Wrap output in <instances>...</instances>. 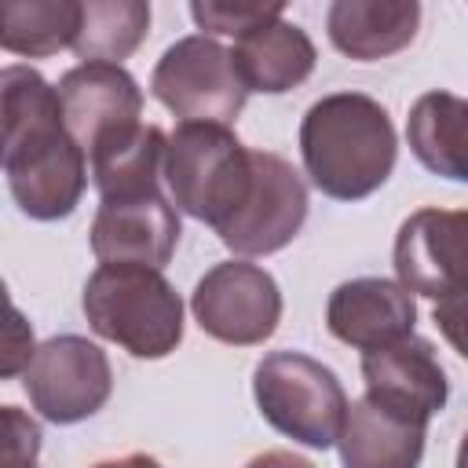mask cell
<instances>
[{
	"label": "cell",
	"instance_id": "obj_1",
	"mask_svg": "<svg viewBox=\"0 0 468 468\" xmlns=\"http://www.w3.org/2000/svg\"><path fill=\"white\" fill-rule=\"evenodd\" d=\"M4 99V176L22 216L55 223L73 216L88 186V154L69 135L58 88L33 66L11 62L0 73Z\"/></svg>",
	"mask_w": 468,
	"mask_h": 468
},
{
	"label": "cell",
	"instance_id": "obj_2",
	"mask_svg": "<svg viewBox=\"0 0 468 468\" xmlns=\"http://www.w3.org/2000/svg\"><path fill=\"white\" fill-rule=\"evenodd\" d=\"M300 157L325 197L362 201L395 172L399 135L391 113L362 91L322 95L300 121Z\"/></svg>",
	"mask_w": 468,
	"mask_h": 468
},
{
	"label": "cell",
	"instance_id": "obj_3",
	"mask_svg": "<svg viewBox=\"0 0 468 468\" xmlns=\"http://www.w3.org/2000/svg\"><path fill=\"white\" fill-rule=\"evenodd\" d=\"M88 325L132 358H165L183 344V300L176 285L143 263H99L80 296Z\"/></svg>",
	"mask_w": 468,
	"mask_h": 468
},
{
	"label": "cell",
	"instance_id": "obj_4",
	"mask_svg": "<svg viewBox=\"0 0 468 468\" xmlns=\"http://www.w3.org/2000/svg\"><path fill=\"white\" fill-rule=\"evenodd\" d=\"M256 176V150H249L227 124L183 121L168 135L165 183L179 212L212 230H223L245 205Z\"/></svg>",
	"mask_w": 468,
	"mask_h": 468
},
{
	"label": "cell",
	"instance_id": "obj_5",
	"mask_svg": "<svg viewBox=\"0 0 468 468\" xmlns=\"http://www.w3.org/2000/svg\"><path fill=\"white\" fill-rule=\"evenodd\" d=\"M252 399L274 431L311 450L336 446L351 410L336 373L303 351L263 355L252 369Z\"/></svg>",
	"mask_w": 468,
	"mask_h": 468
},
{
	"label": "cell",
	"instance_id": "obj_6",
	"mask_svg": "<svg viewBox=\"0 0 468 468\" xmlns=\"http://www.w3.org/2000/svg\"><path fill=\"white\" fill-rule=\"evenodd\" d=\"M150 91L168 113L183 121L227 128L238 121L249 99V88L238 77L230 51L205 33L179 37L176 44L165 48L150 73Z\"/></svg>",
	"mask_w": 468,
	"mask_h": 468
},
{
	"label": "cell",
	"instance_id": "obj_7",
	"mask_svg": "<svg viewBox=\"0 0 468 468\" xmlns=\"http://www.w3.org/2000/svg\"><path fill=\"white\" fill-rule=\"evenodd\" d=\"M190 311L201 333L212 340L230 347H256L271 340L282 322V289L267 267L227 260L197 278Z\"/></svg>",
	"mask_w": 468,
	"mask_h": 468
},
{
	"label": "cell",
	"instance_id": "obj_8",
	"mask_svg": "<svg viewBox=\"0 0 468 468\" xmlns=\"http://www.w3.org/2000/svg\"><path fill=\"white\" fill-rule=\"evenodd\" d=\"M29 406L51 424H80L95 417L113 391V369L99 344L77 333L51 336L37 347L22 373Z\"/></svg>",
	"mask_w": 468,
	"mask_h": 468
},
{
	"label": "cell",
	"instance_id": "obj_9",
	"mask_svg": "<svg viewBox=\"0 0 468 468\" xmlns=\"http://www.w3.org/2000/svg\"><path fill=\"white\" fill-rule=\"evenodd\" d=\"M399 282L431 303L468 292V208H417L391 249Z\"/></svg>",
	"mask_w": 468,
	"mask_h": 468
},
{
	"label": "cell",
	"instance_id": "obj_10",
	"mask_svg": "<svg viewBox=\"0 0 468 468\" xmlns=\"http://www.w3.org/2000/svg\"><path fill=\"white\" fill-rule=\"evenodd\" d=\"M303 219H307L303 176L282 154L256 150L252 190L238 208V216L216 234L238 260H252V256H271L285 249L300 234Z\"/></svg>",
	"mask_w": 468,
	"mask_h": 468
},
{
	"label": "cell",
	"instance_id": "obj_11",
	"mask_svg": "<svg viewBox=\"0 0 468 468\" xmlns=\"http://www.w3.org/2000/svg\"><path fill=\"white\" fill-rule=\"evenodd\" d=\"M179 234V208L157 186L128 197H99L88 241L99 263H143L161 271L172 260Z\"/></svg>",
	"mask_w": 468,
	"mask_h": 468
},
{
	"label": "cell",
	"instance_id": "obj_12",
	"mask_svg": "<svg viewBox=\"0 0 468 468\" xmlns=\"http://www.w3.org/2000/svg\"><path fill=\"white\" fill-rule=\"evenodd\" d=\"M362 380L366 395L380 406L406 413L420 424H428L435 413L446 410L450 380L435 355V344L410 333L388 347L362 355Z\"/></svg>",
	"mask_w": 468,
	"mask_h": 468
},
{
	"label": "cell",
	"instance_id": "obj_13",
	"mask_svg": "<svg viewBox=\"0 0 468 468\" xmlns=\"http://www.w3.org/2000/svg\"><path fill=\"white\" fill-rule=\"evenodd\" d=\"M325 325L340 344L358 347L366 355L413 333L417 300L402 282L373 278V274L351 278L329 292Z\"/></svg>",
	"mask_w": 468,
	"mask_h": 468
},
{
	"label": "cell",
	"instance_id": "obj_14",
	"mask_svg": "<svg viewBox=\"0 0 468 468\" xmlns=\"http://www.w3.org/2000/svg\"><path fill=\"white\" fill-rule=\"evenodd\" d=\"M58 99L66 113L69 135L84 146V154L110 132L139 124L143 91L135 77L117 62H80L62 73Z\"/></svg>",
	"mask_w": 468,
	"mask_h": 468
},
{
	"label": "cell",
	"instance_id": "obj_15",
	"mask_svg": "<svg viewBox=\"0 0 468 468\" xmlns=\"http://www.w3.org/2000/svg\"><path fill=\"white\" fill-rule=\"evenodd\" d=\"M428 424L362 395L351 402L336 439L344 468H420Z\"/></svg>",
	"mask_w": 468,
	"mask_h": 468
},
{
	"label": "cell",
	"instance_id": "obj_16",
	"mask_svg": "<svg viewBox=\"0 0 468 468\" xmlns=\"http://www.w3.org/2000/svg\"><path fill=\"white\" fill-rule=\"evenodd\" d=\"M417 29V0H333L325 11V33L333 48L355 62H377L410 48Z\"/></svg>",
	"mask_w": 468,
	"mask_h": 468
},
{
	"label": "cell",
	"instance_id": "obj_17",
	"mask_svg": "<svg viewBox=\"0 0 468 468\" xmlns=\"http://www.w3.org/2000/svg\"><path fill=\"white\" fill-rule=\"evenodd\" d=\"M230 58L249 91L282 95L300 88L314 73L318 51H314V40L296 22L271 18L249 29L245 37H238L230 48Z\"/></svg>",
	"mask_w": 468,
	"mask_h": 468
},
{
	"label": "cell",
	"instance_id": "obj_18",
	"mask_svg": "<svg viewBox=\"0 0 468 468\" xmlns=\"http://www.w3.org/2000/svg\"><path fill=\"white\" fill-rule=\"evenodd\" d=\"M168 135L157 124H128L102 135L91 150V183L99 197H128L161 186Z\"/></svg>",
	"mask_w": 468,
	"mask_h": 468
},
{
	"label": "cell",
	"instance_id": "obj_19",
	"mask_svg": "<svg viewBox=\"0 0 468 468\" xmlns=\"http://www.w3.org/2000/svg\"><path fill=\"white\" fill-rule=\"evenodd\" d=\"M406 143L431 176L468 183V99L453 91L420 95L406 117Z\"/></svg>",
	"mask_w": 468,
	"mask_h": 468
},
{
	"label": "cell",
	"instance_id": "obj_20",
	"mask_svg": "<svg viewBox=\"0 0 468 468\" xmlns=\"http://www.w3.org/2000/svg\"><path fill=\"white\" fill-rule=\"evenodd\" d=\"M84 0H4L0 4V48L7 55L44 58L73 48Z\"/></svg>",
	"mask_w": 468,
	"mask_h": 468
},
{
	"label": "cell",
	"instance_id": "obj_21",
	"mask_svg": "<svg viewBox=\"0 0 468 468\" xmlns=\"http://www.w3.org/2000/svg\"><path fill=\"white\" fill-rule=\"evenodd\" d=\"M146 29H150V4L143 0H84L73 51L84 62L121 66V58H128L146 40Z\"/></svg>",
	"mask_w": 468,
	"mask_h": 468
},
{
	"label": "cell",
	"instance_id": "obj_22",
	"mask_svg": "<svg viewBox=\"0 0 468 468\" xmlns=\"http://www.w3.org/2000/svg\"><path fill=\"white\" fill-rule=\"evenodd\" d=\"M285 4H245V0H194L190 4V18L197 22V29L205 37H245L249 29L282 18Z\"/></svg>",
	"mask_w": 468,
	"mask_h": 468
},
{
	"label": "cell",
	"instance_id": "obj_23",
	"mask_svg": "<svg viewBox=\"0 0 468 468\" xmlns=\"http://www.w3.org/2000/svg\"><path fill=\"white\" fill-rule=\"evenodd\" d=\"M4 468H37L40 453V428L18 406H4Z\"/></svg>",
	"mask_w": 468,
	"mask_h": 468
},
{
	"label": "cell",
	"instance_id": "obj_24",
	"mask_svg": "<svg viewBox=\"0 0 468 468\" xmlns=\"http://www.w3.org/2000/svg\"><path fill=\"white\" fill-rule=\"evenodd\" d=\"M431 322L446 336V344L468 362V292L464 296H442L431 307Z\"/></svg>",
	"mask_w": 468,
	"mask_h": 468
},
{
	"label": "cell",
	"instance_id": "obj_25",
	"mask_svg": "<svg viewBox=\"0 0 468 468\" xmlns=\"http://www.w3.org/2000/svg\"><path fill=\"white\" fill-rule=\"evenodd\" d=\"M37 347H33V329L29 322L18 314V307H11V325H7V358H4V377L26 373L33 362Z\"/></svg>",
	"mask_w": 468,
	"mask_h": 468
},
{
	"label": "cell",
	"instance_id": "obj_26",
	"mask_svg": "<svg viewBox=\"0 0 468 468\" xmlns=\"http://www.w3.org/2000/svg\"><path fill=\"white\" fill-rule=\"evenodd\" d=\"M245 468H314L307 457H300V453H292V450H263V453H256Z\"/></svg>",
	"mask_w": 468,
	"mask_h": 468
},
{
	"label": "cell",
	"instance_id": "obj_27",
	"mask_svg": "<svg viewBox=\"0 0 468 468\" xmlns=\"http://www.w3.org/2000/svg\"><path fill=\"white\" fill-rule=\"evenodd\" d=\"M91 468H161V461L150 457V453H124V457H113V461H99Z\"/></svg>",
	"mask_w": 468,
	"mask_h": 468
},
{
	"label": "cell",
	"instance_id": "obj_28",
	"mask_svg": "<svg viewBox=\"0 0 468 468\" xmlns=\"http://www.w3.org/2000/svg\"><path fill=\"white\" fill-rule=\"evenodd\" d=\"M453 468H468V431L461 435V446H457V464Z\"/></svg>",
	"mask_w": 468,
	"mask_h": 468
}]
</instances>
